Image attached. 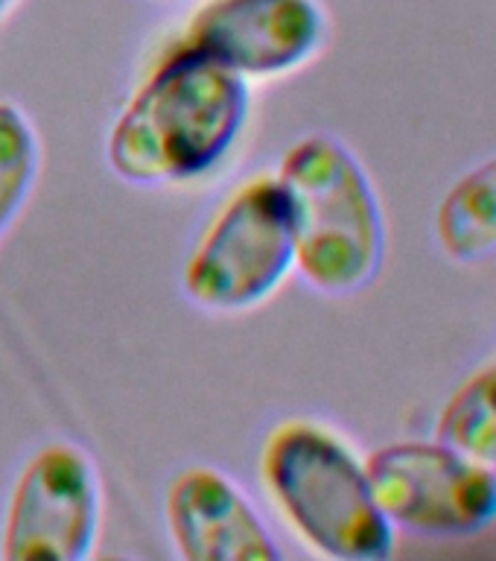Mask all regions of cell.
<instances>
[{"mask_svg": "<svg viewBox=\"0 0 496 561\" xmlns=\"http://www.w3.org/2000/svg\"><path fill=\"white\" fill-rule=\"evenodd\" d=\"M245 79L175 42L108 131V164L129 184L193 182L217 170L249 123Z\"/></svg>", "mask_w": 496, "mask_h": 561, "instance_id": "obj_1", "label": "cell"}, {"mask_svg": "<svg viewBox=\"0 0 496 561\" xmlns=\"http://www.w3.org/2000/svg\"><path fill=\"white\" fill-rule=\"evenodd\" d=\"M278 179L292 210L296 266L327 296H350L377 278L385 257V219L366 167L339 138H301Z\"/></svg>", "mask_w": 496, "mask_h": 561, "instance_id": "obj_2", "label": "cell"}, {"mask_svg": "<svg viewBox=\"0 0 496 561\" xmlns=\"http://www.w3.org/2000/svg\"><path fill=\"white\" fill-rule=\"evenodd\" d=\"M263 480L301 541L339 561H383L394 526L377 506L366 465L315 421H287L263 447Z\"/></svg>", "mask_w": 496, "mask_h": 561, "instance_id": "obj_3", "label": "cell"}, {"mask_svg": "<svg viewBox=\"0 0 496 561\" xmlns=\"http://www.w3.org/2000/svg\"><path fill=\"white\" fill-rule=\"evenodd\" d=\"M296 266L292 210L278 175L245 182L219 208L191 261L184 293L205 310L237 313L275 293Z\"/></svg>", "mask_w": 496, "mask_h": 561, "instance_id": "obj_4", "label": "cell"}, {"mask_svg": "<svg viewBox=\"0 0 496 561\" xmlns=\"http://www.w3.org/2000/svg\"><path fill=\"white\" fill-rule=\"evenodd\" d=\"M377 506L420 535H476L496 524V471L441 442H394L366 462Z\"/></svg>", "mask_w": 496, "mask_h": 561, "instance_id": "obj_5", "label": "cell"}, {"mask_svg": "<svg viewBox=\"0 0 496 561\" xmlns=\"http://www.w3.org/2000/svg\"><path fill=\"white\" fill-rule=\"evenodd\" d=\"M100 477L82 447L53 442L24 465L9 497L7 561H85L100 535Z\"/></svg>", "mask_w": 496, "mask_h": 561, "instance_id": "obj_6", "label": "cell"}, {"mask_svg": "<svg viewBox=\"0 0 496 561\" xmlns=\"http://www.w3.org/2000/svg\"><path fill=\"white\" fill-rule=\"evenodd\" d=\"M324 35L319 0H205L178 42L243 79H269L307 65Z\"/></svg>", "mask_w": 496, "mask_h": 561, "instance_id": "obj_7", "label": "cell"}, {"mask_svg": "<svg viewBox=\"0 0 496 561\" xmlns=\"http://www.w3.org/2000/svg\"><path fill=\"white\" fill-rule=\"evenodd\" d=\"M166 524L187 561H280V547L243 489L208 465L175 477L166 491Z\"/></svg>", "mask_w": 496, "mask_h": 561, "instance_id": "obj_8", "label": "cell"}, {"mask_svg": "<svg viewBox=\"0 0 496 561\" xmlns=\"http://www.w3.org/2000/svg\"><path fill=\"white\" fill-rule=\"evenodd\" d=\"M438 243L453 261L476 263L496 254V156L473 167L447 191L436 214Z\"/></svg>", "mask_w": 496, "mask_h": 561, "instance_id": "obj_9", "label": "cell"}, {"mask_svg": "<svg viewBox=\"0 0 496 561\" xmlns=\"http://www.w3.org/2000/svg\"><path fill=\"white\" fill-rule=\"evenodd\" d=\"M436 438L496 471V357L455 389L441 410Z\"/></svg>", "mask_w": 496, "mask_h": 561, "instance_id": "obj_10", "label": "cell"}, {"mask_svg": "<svg viewBox=\"0 0 496 561\" xmlns=\"http://www.w3.org/2000/svg\"><path fill=\"white\" fill-rule=\"evenodd\" d=\"M42 164L33 123L15 103H0V237L30 199Z\"/></svg>", "mask_w": 496, "mask_h": 561, "instance_id": "obj_11", "label": "cell"}, {"mask_svg": "<svg viewBox=\"0 0 496 561\" xmlns=\"http://www.w3.org/2000/svg\"><path fill=\"white\" fill-rule=\"evenodd\" d=\"M18 3H21V0H0V21H3V18L18 7Z\"/></svg>", "mask_w": 496, "mask_h": 561, "instance_id": "obj_12", "label": "cell"}]
</instances>
